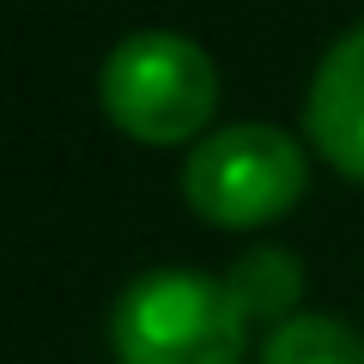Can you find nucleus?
Here are the masks:
<instances>
[{
    "mask_svg": "<svg viewBox=\"0 0 364 364\" xmlns=\"http://www.w3.org/2000/svg\"><path fill=\"white\" fill-rule=\"evenodd\" d=\"M116 364H243L249 316L231 286L195 267H152L128 279L109 310Z\"/></svg>",
    "mask_w": 364,
    "mask_h": 364,
    "instance_id": "1",
    "label": "nucleus"
},
{
    "mask_svg": "<svg viewBox=\"0 0 364 364\" xmlns=\"http://www.w3.org/2000/svg\"><path fill=\"white\" fill-rule=\"evenodd\" d=\"M97 104L128 140L182 146L219 109V67L182 31H134L97 67Z\"/></svg>",
    "mask_w": 364,
    "mask_h": 364,
    "instance_id": "2",
    "label": "nucleus"
},
{
    "mask_svg": "<svg viewBox=\"0 0 364 364\" xmlns=\"http://www.w3.org/2000/svg\"><path fill=\"white\" fill-rule=\"evenodd\" d=\"M310 188L304 146L273 122H231L195 140L182 164V200L219 231H261L286 219Z\"/></svg>",
    "mask_w": 364,
    "mask_h": 364,
    "instance_id": "3",
    "label": "nucleus"
},
{
    "mask_svg": "<svg viewBox=\"0 0 364 364\" xmlns=\"http://www.w3.org/2000/svg\"><path fill=\"white\" fill-rule=\"evenodd\" d=\"M304 134L340 176L364 182V25L328 43L304 97Z\"/></svg>",
    "mask_w": 364,
    "mask_h": 364,
    "instance_id": "4",
    "label": "nucleus"
},
{
    "mask_svg": "<svg viewBox=\"0 0 364 364\" xmlns=\"http://www.w3.org/2000/svg\"><path fill=\"white\" fill-rule=\"evenodd\" d=\"M225 286H231L237 310H243L249 322L279 328V322H291V316H298V298H304V261L291 255V249L261 243V249H243V255L225 267Z\"/></svg>",
    "mask_w": 364,
    "mask_h": 364,
    "instance_id": "5",
    "label": "nucleus"
},
{
    "mask_svg": "<svg viewBox=\"0 0 364 364\" xmlns=\"http://www.w3.org/2000/svg\"><path fill=\"white\" fill-rule=\"evenodd\" d=\"M261 364H364V334L352 322H340V316L298 310L291 322L267 328Z\"/></svg>",
    "mask_w": 364,
    "mask_h": 364,
    "instance_id": "6",
    "label": "nucleus"
}]
</instances>
